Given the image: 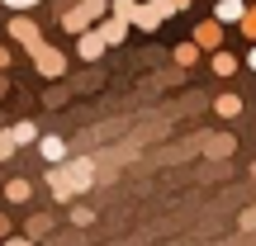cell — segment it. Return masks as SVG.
I'll return each instance as SVG.
<instances>
[{"label":"cell","instance_id":"obj_18","mask_svg":"<svg viewBox=\"0 0 256 246\" xmlns=\"http://www.w3.org/2000/svg\"><path fill=\"white\" fill-rule=\"evenodd\" d=\"M34 137H38V133H34V123H14V142H19V147L34 142Z\"/></svg>","mask_w":256,"mask_h":246},{"label":"cell","instance_id":"obj_10","mask_svg":"<svg viewBox=\"0 0 256 246\" xmlns=\"http://www.w3.org/2000/svg\"><path fill=\"white\" fill-rule=\"evenodd\" d=\"M124 33H128V19H119V14H114L110 24H100V38H104V43H124Z\"/></svg>","mask_w":256,"mask_h":246},{"label":"cell","instance_id":"obj_2","mask_svg":"<svg viewBox=\"0 0 256 246\" xmlns=\"http://www.w3.org/2000/svg\"><path fill=\"white\" fill-rule=\"evenodd\" d=\"M104 9H110V5H104V0H81V5H72V9H66V14H62V24L72 28V33H81V28H90L95 19L104 14Z\"/></svg>","mask_w":256,"mask_h":246},{"label":"cell","instance_id":"obj_5","mask_svg":"<svg viewBox=\"0 0 256 246\" xmlns=\"http://www.w3.org/2000/svg\"><path fill=\"white\" fill-rule=\"evenodd\" d=\"M194 43H200V47H209V52H218V43H223V24H218V19L200 24V28H194Z\"/></svg>","mask_w":256,"mask_h":246},{"label":"cell","instance_id":"obj_13","mask_svg":"<svg viewBox=\"0 0 256 246\" xmlns=\"http://www.w3.org/2000/svg\"><path fill=\"white\" fill-rule=\"evenodd\" d=\"M176 62H180V66H194V62H200V43H180V47H176Z\"/></svg>","mask_w":256,"mask_h":246},{"label":"cell","instance_id":"obj_19","mask_svg":"<svg viewBox=\"0 0 256 246\" xmlns=\"http://www.w3.org/2000/svg\"><path fill=\"white\" fill-rule=\"evenodd\" d=\"M238 228H242V232H256V204H252V209H242V218H238Z\"/></svg>","mask_w":256,"mask_h":246},{"label":"cell","instance_id":"obj_9","mask_svg":"<svg viewBox=\"0 0 256 246\" xmlns=\"http://www.w3.org/2000/svg\"><path fill=\"white\" fill-rule=\"evenodd\" d=\"M214 114H223V119H238V114H242V95H218V100H214Z\"/></svg>","mask_w":256,"mask_h":246},{"label":"cell","instance_id":"obj_23","mask_svg":"<svg viewBox=\"0 0 256 246\" xmlns=\"http://www.w3.org/2000/svg\"><path fill=\"white\" fill-rule=\"evenodd\" d=\"M5 237H10V223H5V218H0V242H5Z\"/></svg>","mask_w":256,"mask_h":246},{"label":"cell","instance_id":"obj_24","mask_svg":"<svg viewBox=\"0 0 256 246\" xmlns=\"http://www.w3.org/2000/svg\"><path fill=\"white\" fill-rule=\"evenodd\" d=\"M247 66H252V71H256V47H252V52H247Z\"/></svg>","mask_w":256,"mask_h":246},{"label":"cell","instance_id":"obj_6","mask_svg":"<svg viewBox=\"0 0 256 246\" xmlns=\"http://www.w3.org/2000/svg\"><path fill=\"white\" fill-rule=\"evenodd\" d=\"M242 14H247L242 0H218V5H214V19H218V24H242Z\"/></svg>","mask_w":256,"mask_h":246},{"label":"cell","instance_id":"obj_8","mask_svg":"<svg viewBox=\"0 0 256 246\" xmlns=\"http://www.w3.org/2000/svg\"><path fill=\"white\" fill-rule=\"evenodd\" d=\"M38 152H43V161H48V166L66 161V142H62V137H38Z\"/></svg>","mask_w":256,"mask_h":246},{"label":"cell","instance_id":"obj_21","mask_svg":"<svg viewBox=\"0 0 256 246\" xmlns=\"http://www.w3.org/2000/svg\"><path fill=\"white\" fill-rule=\"evenodd\" d=\"M5 246H34V237H5Z\"/></svg>","mask_w":256,"mask_h":246},{"label":"cell","instance_id":"obj_7","mask_svg":"<svg viewBox=\"0 0 256 246\" xmlns=\"http://www.w3.org/2000/svg\"><path fill=\"white\" fill-rule=\"evenodd\" d=\"M10 38H19V43H24L28 52H34V47L43 43V38H38V28L28 24V19H14V24H10Z\"/></svg>","mask_w":256,"mask_h":246},{"label":"cell","instance_id":"obj_15","mask_svg":"<svg viewBox=\"0 0 256 246\" xmlns=\"http://www.w3.org/2000/svg\"><path fill=\"white\" fill-rule=\"evenodd\" d=\"M110 9L119 19H128V24H133V14H138V0H110Z\"/></svg>","mask_w":256,"mask_h":246},{"label":"cell","instance_id":"obj_4","mask_svg":"<svg viewBox=\"0 0 256 246\" xmlns=\"http://www.w3.org/2000/svg\"><path fill=\"white\" fill-rule=\"evenodd\" d=\"M76 52H81L86 62H95V57L104 52V38H100V28H81V43H76Z\"/></svg>","mask_w":256,"mask_h":246},{"label":"cell","instance_id":"obj_20","mask_svg":"<svg viewBox=\"0 0 256 246\" xmlns=\"http://www.w3.org/2000/svg\"><path fill=\"white\" fill-rule=\"evenodd\" d=\"M242 33L256 38V5H247V14H242Z\"/></svg>","mask_w":256,"mask_h":246},{"label":"cell","instance_id":"obj_11","mask_svg":"<svg viewBox=\"0 0 256 246\" xmlns=\"http://www.w3.org/2000/svg\"><path fill=\"white\" fill-rule=\"evenodd\" d=\"M28 194H34V185H28V180H10V185H5V199H10V204H24Z\"/></svg>","mask_w":256,"mask_h":246},{"label":"cell","instance_id":"obj_16","mask_svg":"<svg viewBox=\"0 0 256 246\" xmlns=\"http://www.w3.org/2000/svg\"><path fill=\"white\" fill-rule=\"evenodd\" d=\"M232 147H238L232 137H209V156H228Z\"/></svg>","mask_w":256,"mask_h":246},{"label":"cell","instance_id":"obj_26","mask_svg":"<svg viewBox=\"0 0 256 246\" xmlns=\"http://www.w3.org/2000/svg\"><path fill=\"white\" fill-rule=\"evenodd\" d=\"M252 175H256V161H252Z\"/></svg>","mask_w":256,"mask_h":246},{"label":"cell","instance_id":"obj_17","mask_svg":"<svg viewBox=\"0 0 256 246\" xmlns=\"http://www.w3.org/2000/svg\"><path fill=\"white\" fill-rule=\"evenodd\" d=\"M14 147H19V142H14V128H5V133H0V161H5Z\"/></svg>","mask_w":256,"mask_h":246},{"label":"cell","instance_id":"obj_14","mask_svg":"<svg viewBox=\"0 0 256 246\" xmlns=\"http://www.w3.org/2000/svg\"><path fill=\"white\" fill-rule=\"evenodd\" d=\"M214 71H218V76H232V71H238V57H232V52H214Z\"/></svg>","mask_w":256,"mask_h":246},{"label":"cell","instance_id":"obj_1","mask_svg":"<svg viewBox=\"0 0 256 246\" xmlns=\"http://www.w3.org/2000/svg\"><path fill=\"white\" fill-rule=\"evenodd\" d=\"M90 180H95V161H90V156L57 161L52 171H48V190H52V199H72V194L90 190Z\"/></svg>","mask_w":256,"mask_h":246},{"label":"cell","instance_id":"obj_3","mask_svg":"<svg viewBox=\"0 0 256 246\" xmlns=\"http://www.w3.org/2000/svg\"><path fill=\"white\" fill-rule=\"evenodd\" d=\"M34 66H38V71H43V76H62V71H66V57L57 52V47L38 43V47H34Z\"/></svg>","mask_w":256,"mask_h":246},{"label":"cell","instance_id":"obj_22","mask_svg":"<svg viewBox=\"0 0 256 246\" xmlns=\"http://www.w3.org/2000/svg\"><path fill=\"white\" fill-rule=\"evenodd\" d=\"M10 9H28V5H38V0H5Z\"/></svg>","mask_w":256,"mask_h":246},{"label":"cell","instance_id":"obj_25","mask_svg":"<svg viewBox=\"0 0 256 246\" xmlns=\"http://www.w3.org/2000/svg\"><path fill=\"white\" fill-rule=\"evenodd\" d=\"M0 95H5V81H0Z\"/></svg>","mask_w":256,"mask_h":246},{"label":"cell","instance_id":"obj_12","mask_svg":"<svg viewBox=\"0 0 256 246\" xmlns=\"http://www.w3.org/2000/svg\"><path fill=\"white\" fill-rule=\"evenodd\" d=\"M48 232H52V218L48 213H34L28 218V237H48Z\"/></svg>","mask_w":256,"mask_h":246}]
</instances>
